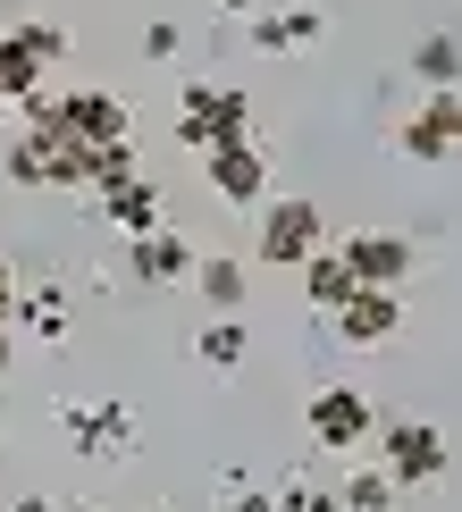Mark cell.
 <instances>
[{
  "instance_id": "cell-1",
  "label": "cell",
  "mask_w": 462,
  "mask_h": 512,
  "mask_svg": "<svg viewBox=\"0 0 462 512\" xmlns=\"http://www.w3.org/2000/svg\"><path fill=\"white\" fill-rule=\"evenodd\" d=\"M378 437V471L395 479V496H420V487H437L446 479V462H454V445L437 420H387V429H370Z\"/></svg>"
},
{
  "instance_id": "cell-2",
  "label": "cell",
  "mask_w": 462,
  "mask_h": 512,
  "mask_svg": "<svg viewBox=\"0 0 462 512\" xmlns=\"http://www.w3.org/2000/svg\"><path fill=\"white\" fill-rule=\"evenodd\" d=\"M252 135V101L236 84H185L177 93V143L185 152H210V143H244Z\"/></svg>"
},
{
  "instance_id": "cell-3",
  "label": "cell",
  "mask_w": 462,
  "mask_h": 512,
  "mask_svg": "<svg viewBox=\"0 0 462 512\" xmlns=\"http://www.w3.org/2000/svg\"><path fill=\"white\" fill-rule=\"evenodd\" d=\"M320 244H328V219H320V202H311V194L261 202V236H252V252H261V261H278V269H303Z\"/></svg>"
},
{
  "instance_id": "cell-4",
  "label": "cell",
  "mask_w": 462,
  "mask_h": 512,
  "mask_svg": "<svg viewBox=\"0 0 462 512\" xmlns=\"http://www.w3.org/2000/svg\"><path fill=\"white\" fill-rule=\"evenodd\" d=\"M336 261H345L353 286H378V294H404L412 269H420V244L412 236H387V227H362V236L336 244Z\"/></svg>"
},
{
  "instance_id": "cell-5",
  "label": "cell",
  "mask_w": 462,
  "mask_h": 512,
  "mask_svg": "<svg viewBox=\"0 0 462 512\" xmlns=\"http://www.w3.org/2000/svg\"><path fill=\"white\" fill-rule=\"evenodd\" d=\"M59 429H68V445L84 462H126L135 454V412H126L118 395L101 403H59Z\"/></svg>"
},
{
  "instance_id": "cell-6",
  "label": "cell",
  "mask_w": 462,
  "mask_h": 512,
  "mask_svg": "<svg viewBox=\"0 0 462 512\" xmlns=\"http://www.w3.org/2000/svg\"><path fill=\"white\" fill-rule=\"evenodd\" d=\"M303 429H311L320 454H353V445L378 429V403H370L362 387H320V395L303 403Z\"/></svg>"
},
{
  "instance_id": "cell-7",
  "label": "cell",
  "mask_w": 462,
  "mask_h": 512,
  "mask_svg": "<svg viewBox=\"0 0 462 512\" xmlns=\"http://www.w3.org/2000/svg\"><path fill=\"white\" fill-rule=\"evenodd\" d=\"M202 177H210V194H219L227 210H261L269 202V152L261 143H210L202 152Z\"/></svg>"
},
{
  "instance_id": "cell-8",
  "label": "cell",
  "mask_w": 462,
  "mask_h": 512,
  "mask_svg": "<svg viewBox=\"0 0 462 512\" xmlns=\"http://www.w3.org/2000/svg\"><path fill=\"white\" fill-rule=\"evenodd\" d=\"M328 328H336V345L370 353V345H387V336L404 328V294H378V286H353L345 303L328 311Z\"/></svg>"
},
{
  "instance_id": "cell-9",
  "label": "cell",
  "mask_w": 462,
  "mask_h": 512,
  "mask_svg": "<svg viewBox=\"0 0 462 512\" xmlns=\"http://www.w3.org/2000/svg\"><path fill=\"white\" fill-rule=\"evenodd\" d=\"M395 143H404V160L446 168V160H454V143H462V101H454V93H429L404 126H395Z\"/></svg>"
},
{
  "instance_id": "cell-10",
  "label": "cell",
  "mask_w": 462,
  "mask_h": 512,
  "mask_svg": "<svg viewBox=\"0 0 462 512\" xmlns=\"http://www.w3.org/2000/svg\"><path fill=\"white\" fill-rule=\"evenodd\" d=\"M93 210L118 227L126 244H135V236H152V227H168V219H160V185L143 177V168H135V177H118V185H101V194H93Z\"/></svg>"
},
{
  "instance_id": "cell-11",
  "label": "cell",
  "mask_w": 462,
  "mask_h": 512,
  "mask_svg": "<svg viewBox=\"0 0 462 512\" xmlns=\"http://www.w3.org/2000/svg\"><path fill=\"white\" fill-rule=\"evenodd\" d=\"M126 261H135V277H143V286H185L202 252L185 244L177 227H152V236H135V244H126Z\"/></svg>"
},
{
  "instance_id": "cell-12",
  "label": "cell",
  "mask_w": 462,
  "mask_h": 512,
  "mask_svg": "<svg viewBox=\"0 0 462 512\" xmlns=\"http://www.w3.org/2000/svg\"><path fill=\"white\" fill-rule=\"evenodd\" d=\"M0 168H9V185H26V194H51V177H59V135H51V126H17Z\"/></svg>"
},
{
  "instance_id": "cell-13",
  "label": "cell",
  "mask_w": 462,
  "mask_h": 512,
  "mask_svg": "<svg viewBox=\"0 0 462 512\" xmlns=\"http://www.w3.org/2000/svg\"><path fill=\"white\" fill-rule=\"evenodd\" d=\"M320 34H328V9H311V0L252 17V51H303V42H320Z\"/></svg>"
},
{
  "instance_id": "cell-14",
  "label": "cell",
  "mask_w": 462,
  "mask_h": 512,
  "mask_svg": "<svg viewBox=\"0 0 462 512\" xmlns=\"http://www.w3.org/2000/svg\"><path fill=\"white\" fill-rule=\"evenodd\" d=\"M185 286L210 303V319H236V311H244V261H236V252H210V261H194V277H185Z\"/></svg>"
},
{
  "instance_id": "cell-15",
  "label": "cell",
  "mask_w": 462,
  "mask_h": 512,
  "mask_svg": "<svg viewBox=\"0 0 462 512\" xmlns=\"http://www.w3.org/2000/svg\"><path fill=\"white\" fill-rule=\"evenodd\" d=\"M68 294L59 286H34V294H17V311H9V328H26L34 345H59V336H68Z\"/></svg>"
},
{
  "instance_id": "cell-16",
  "label": "cell",
  "mask_w": 462,
  "mask_h": 512,
  "mask_svg": "<svg viewBox=\"0 0 462 512\" xmlns=\"http://www.w3.org/2000/svg\"><path fill=\"white\" fill-rule=\"evenodd\" d=\"M42 93V59L17 42V26L0 34V110H26V101Z\"/></svg>"
},
{
  "instance_id": "cell-17",
  "label": "cell",
  "mask_w": 462,
  "mask_h": 512,
  "mask_svg": "<svg viewBox=\"0 0 462 512\" xmlns=\"http://www.w3.org/2000/svg\"><path fill=\"white\" fill-rule=\"evenodd\" d=\"M412 76L429 84V93H454V76H462V42L437 26V34H420L412 42Z\"/></svg>"
},
{
  "instance_id": "cell-18",
  "label": "cell",
  "mask_w": 462,
  "mask_h": 512,
  "mask_svg": "<svg viewBox=\"0 0 462 512\" xmlns=\"http://www.w3.org/2000/svg\"><path fill=\"white\" fill-rule=\"evenodd\" d=\"M345 294H353V277H345V261H336V244H320V252L303 261V303L328 319L336 303H345Z\"/></svg>"
},
{
  "instance_id": "cell-19",
  "label": "cell",
  "mask_w": 462,
  "mask_h": 512,
  "mask_svg": "<svg viewBox=\"0 0 462 512\" xmlns=\"http://www.w3.org/2000/svg\"><path fill=\"white\" fill-rule=\"evenodd\" d=\"M404 496H395V479L378 471V462H353L345 487H336V512H395Z\"/></svg>"
},
{
  "instance_id": "cell-20",
  "label": "cell",
  "mask_w": 462,
  "mask_h": 512,
  "mask_svg": "<svg viewBox=\"0 0 462 512\" xmlns=\"http://www.w3.org/2000/svg\"><path fill=\"white\" fill-rule=\"evenodd\" d=\"M244 345H252L244 319H210V328L194 336V361H202V370H244Z\"/></svg>"
},
{
  "instance_id": "cell-21",
  "label": "cell",
  "mask_w": 462,
  "mask_h": 512,
  "mask_svg": "<svg viewBox=\"0 0 462 512\" xmlns=\"http://www.w3.org/2000/svg\"><path fill=\"white\" fill-rule=\"evenodd\" d=\"M118 177H135V143H84V194H101Z\"/></svg>"
},
{
  "instance_id": "cell-22",
  "label": "cell",
  "mask_w": 462,
  "mask_h": 512,
  "mask_svg": "<svg viewBox=\"0 0 462 512\" xmlns=\"http://www.w3.org/2000/svg\"><path fill=\"white\" fill-rule=\"evenodd\" d=\"M17 42H26V51L42 59V68H51V59H68V34H59L51 17H26V26H17Z\"/></svg>"
},
{
  "instance_id": "cell-23",
  "label": "cell",
  "mask_w": 462,
  "mask_h": 512,
  "mask_svg": "<svg viewBox=\"0 0 462 512\" xmlns=\"http://www.w3.org/2000/svg\"><path fill=\"white\" fill-rule=\"evenodd\" d=\"M269 496H278V512H336V496H328V487H303V479L269 487Z\"/></svg>"
},
{
  "instance_id": "cell-24",
  "label": "cell",
  "mask_w": 462,
  "mask_h": 512,
  "mask_svg": "<svg viewBox=\"0 0 462 512\" xmlns=\"http://www.w3.org/2000/svg\"><path fill=\"white\" fill-rule=\"evenodd\" d=\"M177 51V26H143V59H168Z\"/></svg>"
},
{
  "instance_id": "cell-25",
  "label": "cell",
  "mask_w": 462,
  "mask_h": 512,
  "mask_svg": "<svg viewBox=\"0 0 462 512\" xmlns=\"http://www.w3.org/2000/svg\"><path fill=\"white\" fill-rule=\"evenodd\" d=\"M227 512H278V496H269V487H236V504Z\"/></svg>"
},
{
  "instance_id": "cell-26",
  "label": "cell",
  "mask_w": 462,
  "mask_h": 512,
  "mask_svg": "<svg viewBox=\"0 0 462 512\" xmlns=\"http://www.w3.org/2000/svg\"><path fill=\"white\" fill-rule=\"evenodd\" d=\"M17 294H26V286H17V269H9V261H0V319H9V311H17Z\"/></svg>"
},
{
  "instance_id": "cell-27",
  "label": "cell",
  "mask_w": 462,
  "mask_h": 512,
  "mask_svg": "<svg viewBox=\"0 0 462 512\" xmlns=\"http://www.w3.org/2000/svg\"><path fill=\"white\" fill-rule=\"evenodd\" d=\"M9 361H17V328L0 319V378H9Z\"/></svg>"
},
{
  "instance_id": "cell-28",
  "label": "cell",
  "mask_w": 462,
  "mask_h": 512,
  "mask_svg": "<svg viewBox=\"0 0 462 512\" xmlns=\"http://www.w3.org/2000/svg\"><path fill=\"white\" fill-rule=\"evenodd\" d=\"M9 512H68V504H51V496H17Z\"/></svg>"
},
{
  "instance_id": "cell-29",
  "label": "cell",
  "mask_w": 462,
  "mask_h": 512,
  "mask_svg": "<svg viewBox=\"0 0 462 512\" xmlns=\"http://www.w3.org/2000/svg\"><path fill=\"white\" fill-rule=\"evenodd\" d=\"M219 9H227V17H261L269 0H219Z\"/></svg>"
}]
</instances>
